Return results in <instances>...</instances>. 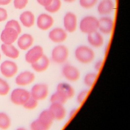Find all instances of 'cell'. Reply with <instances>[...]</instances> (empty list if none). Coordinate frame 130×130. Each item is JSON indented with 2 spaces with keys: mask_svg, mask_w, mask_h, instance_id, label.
I'll return each instance as SVG.
<instances>
[{
  "mask_svg": "<svg viewBox=\"0 0 130 130\" xmlns=\"http://www.w3.org/2000/svg\"><path fill=\"white\" fill-rule=\"evenodd\" d=\"M38 101L30 96L22 106L27 110H33L38 107Z\"/></svg>",
  "mask_w": 130,
  "mask_h": 130,
  "instance_id": "obj_29",
  "label": "cell"
},
{
  "mask_svg": "<svg viewBox=\"0 0 130 130\" xmlns=\"http://www.w3.org/2000/svg\"><path fill=\"white\" fill-rule=\"evenodd\" d=\"M113 20L110 17L104 16L99 19L98 29L103 34H110L113 30Z\"/></svg>",
  "mask_w": 130,
  "mask_h": 130,
  "instance_id": "obj_12",
  "label": "cell"
},
{
  "mask_svg": "<svg viewBox=\"0 0 130 130\" xmlns=\"http://www.w3.org/2000/svg\"><path fill=\"white\" fill-rule=\"evenodd\" d=\"M74 55L76 59L82 64L91 63L95 58V53L93 50L85 45L77 46L75 50Z\"/></svg>",
  "mask_w": 130,
  "mask_h": 130,
  "instance_id": "obj_1",
  "label": "cell"
},
{
  "mask_svg": "<svg viewBox=\"0 0 130 130\" xmlns=\"http://www.w3.org/2000/svg\"><path fill=\"white\" fill-rule=\"evenodd\" d=\"M38 118L49 128H50L54 120V117L49 109L43 110L40 113Z\"/></svg>",
  "mask_w": 130,
  "mask_h": 130,
  "instance_id": "obj_23",
  "label": "cell"
},
{
  "mask_svg": "<svg viewBox=\"0 0 130 130\" xmlns=\"http://www.w3.org/2000/svg\"><path fill=\"white\" fill-rule=\"evenodd\" d=\"M68 100L61 93L56 91L54 92L50 98L51 103H58L64 105Z\"/></svg>",
  "mask_w": 130,
  "mask_h": 130,
  "instance_id": "obj_25",
  "label": "cell"
},
{
  "mask_svg": "<svg viewBox=\"0 0 130 130\" xmlns=\"http://www.w3.org/2000/svg\"><path fill=\"white\" fill-rule=\"evenodd\" d=\"M49 110L52 113L54 120H62L66 116L67 110L63 104L51 103Z\"/></svg>",
  "mask_w": 130,
  "mask_h": 130,
  "instance_id": "obj_15",
  "label": "cell"
},
{
  "mask_svg": "<svg viewBox=\"0 0 130 130\" xmlns=\"http://www.w3.org/2000/svg\"><path fill=\"white\" fill-rule=\"evenodd\" d=\"M32 69L37 73H42L48 69L50 65V60L44 54L40 59L30 64Z\"/></svg>",
  "mask_w": 130,
  "mask_h": 130,
  "instance_id": "obj_19",
  "label": "cell"
},
{
  "mask_svg": "<svg viewBox=\"0 0 130 130\" xmlns=\"http://www.w3.org/2000/svg\"><path fill=\"white\" fill-rule=\"evenodd\" d=\"M19 19L22 25L27 28L32 26L35 22V15L29 11H26L22 13L20 15Z\"/></svg>",
  "mask_w": 130,
  "mask_h": 130,
  "instance_id": "obj_21",
  "label": "cell"
},
{
  "mask_svg": "<svg viewBox=\"0 0 130 130\" xmlns=\"http://www.w3.org/2000/svg\"><path fill=\"white\" fill-rule=\"evenodd\" d=\"M98 74L95 72H91L87 73L84 77L83 82L87 87H91L94 84Z\"/></svg>",
  "mask_w": 130,
  "mask_h": 130,
  "instance_id": "obj_24",
  "label": "cell"
},
{
  "mask_svg": "<svg viewBox=\"0 0 130 130\" xmlns=\"http://www.w3.org/2000/svg\"><path fill=\"white\" fill-rule=\"evenodd\" d=\"M44 55L43 48L39 45L31 46L29 48L25 54V61L31 64L39 59H40Z\"/></svg>",
  "mask_w": 130,
  "mask_h": 130,
  "instance_id": "obj_6",
  "label": "cell"
},
{
  "mask_svg": "<svg viewBox=\"0 0 130 130\" xmlns=\"http://www.w3.org/2000/svg\"><path fill=\"white\" fill-rule=\"evenodd\" d=\"M61 72L63 77L70 82H76L80 77L79 70L76 67L71 64L64 65L62 68Z\"/></svg>",
  "mask_w": 130,
  "mask_h": 130,
  "instance_id": "obj_7",
  "label": "cell"
},
{
  "mask_svg": "<svg viewBox=\"0 0 130 130\" xmlns=\"http://www.w3.org/2000/svg\"><path fill=\"white\" fill-rule=\"evenodd\" d=\"M10 89L9 84L4 79L0 78V95H5L7 94Z\"/></svg>",
  "mask_w": 130,
  "mask_h": 130,
  "instance_id": "obj_31",
  "label": "cell"
},
{
  "mask_svg": "<svg viewBox=\"0 0 130 130\" xmlns=\"http://www.w3.org/2000/svg\"><path fill=\"white\" fill-rule=\"evenodd\" d=\"M0 60H1V54H0Z\"/></svg>",
  "mask_w": 130,
  "mask_h": 130,
  "instance_id": "obj_41",
  "label": "cell"
},
{
  "mask_svg": "<svg viewBox=\"0 0 130 130\" xmlns=\"http://www.w3.org/2000/svg\"><path fill=\"white\" fill-rule=\"evenodd\" d=\"M11 125V119L5 113L0 112V128L6 129Z\"/></svg>",
  "mask_w": 130,
  "mask_h": 130,
  "instance_id": "obj_27",
  "label": "cell"
},
{
  "mask_svg": "<svg viewBox=\"0 0 130 130\" xmlns=\"http://www.w3.org/2000/svg\"><path fill=\"white\" fill-rule=\"evenodd\" d=\"M30 96V92L23 88L14 89L11 94V101L15 105L23 106Z\"/></svg>",
  "mask_w": 130,
  "mask_h": 130,
  "instance_id": "obj_5",
  "label": "cell"
},
{
  "mask_svg": "<svg viewBox=\"0 0 130 130\" xmlns=\"http://www.w3.org/2000/svg\"><path fill=\"white\" fill-rule=\"evenodd\" d=\"M54 23L53 17L46 13L40 14L37 19V25L42 30H47L50 28Z\"/></svg>",
  "mask_w": 130,
  "mask_h": 130,
  "instance_id": "obj_13",
  "label": "cell"
},
{
  "mask_svg": "<svg viewBox=\"0 0 130 130\" xmlns=\"http://www.w3.org/2000/svg\"><path fill=\"white\" fill-rule=\"evenodd\" d=\"M63 1L67 3H72V2H74L75 0H63Z\"/></svg>",
  "mask_w": 130,
  "mask_h": 130,
  "instance_id": "obj_40",
  "label": "cell"
},
{
  "mask_svg": "<svg viewBox=\"0 0 130 130\" xmlns=\"http://www.w3.org/2000/svg\"><path fill=\"white\" fill-rule=\"evenodd\" d=\"M8 17L7 11L2 8H0V22L5 21Z\"/></svg>",
  "mask_w": 130,
  "mask_h": 130,
  "instance_id": "obj_35",
  "label": "cell"
},
{
  "mask_svg": "<svg viewBox=\"0 0 130 130\" xmlns=\"http://www.w3.org/2000/svg\"><path fill=\"white\" fill-rule=\"evenodd\" d=\"M1 49L3 53L7 57L16 59L19 56V51L12 44H3L1 45Z\"/></svg>",
  "mask_w": 130,
  "mask_h": 130,
  "instance_id": "obj_22",
  "label": "cell"
},
{
  "mask_svg": "<svg viewBox=\"0 0 130 130\" xmlns=\"http://www.w3.org/2000/svg\"><path fill=\"white\" fill-rule=\"evenodd\" d=\"M11 2V0H0V5H7Z\"/></svg>",
  "mask_w": 130,
  "mask_h": 130,
  "instance_id": "obj_39",
  "label": "cell"
},
{
  "mask_svg": "<svg viewBox=\"0 0 130 130\" xmlns=\"http://www.w3.org/2000/svg\"><path fill=\"white\" fill-rule=\"evenodd\" d=\"M38 3L41 6L46 7L48 6L52 1V0H37Z\"/></svg>",
  "mask_w": 130,
  "mask_h": 130,
  "instance_id": "obj_37",
  "label": "cell"
},
{
  "mask_svg": "<svg viewBox=\"0 0 130 130\" xmlns=\"http://www.w3.org/2000/svg\"><path fill=\"white\" fill-rule=\"evenodd\" d=\"M87 39L88 44L94 48L102 47L104 42L102 34L98 30L88 34Z\"/></svg>",
  "mask_w": 130,
  "mask_h": 130,
  "instance_id": "obj_16",
  "label": "cell"
},
{
  "mask_svg": "<svg viewBox=\"0 0 130 130\" xmlns=\"http://www.w3.org/2000/svg\"><path fill=\"white\" fill-rule=\"evenodd\" d=\"M99 19L93 16H86L80 21L79 28L84 34H89L98 29Z\"/></svg>",
  "mask_w": 130,
  "mask_h": 130,
  "instance_id": "obj_3",
  "label": "cell"
},
{
  "mask_svg": "<svg viewBox=\"0 0 130 130\" xmlns=\"http://www.w3.org/2000/svg\"><path fill=\"white\" fill-rule=\"evenodd\" d=\"M98 0H80V6L84 9H90L93 7L97 3Z\"/></svg>",
  "mask_w": 130,
  "mask_h": 130,
  "instance_id": "obj_33",
  "label": "cell"
},
{
  "mask_svg": "<svg viewBox=\"0 0 130 130\" xmlns=\"http://www.w3.org/2000/svg\"><path fill=\"white\" fill-rule=\"evenodd\" d=\"M19 34L14 28L5 27L1 35L2 41L6 44H12L18 39Z\"/></svg>",
  "mask_w": 130,
  "mask_h": 130,
  "instance_id": "obj_14",
  "label": "cell"
},
{
  "mask_svg": "<svg viewBox=\"0 0 130 130\" xmlns=\"http://www.w3.org/2000/svg\"><path fill=\"white\" fill-rule=\"evenodd\" d=\"M0 70L2 74L7 78H12L14 76L18 71L17 64L10 60H5L2 63Z\"/></svg>",
  "mask_w": 130,
  "mask_h": 130,
  "instance_id": "obj_9",
  "label": "cell"
},
{
  "mask_svg": "<svg viewBox=\"0 0 130 130\" xmlns=\"http://www.w3.org/2000/svg\"><path fill=\"white\" fill-rule=\"evenodd\" d=\"M34 39L29 34H24L17 40V45L19 49L22 50H27L33 45Z\"/></svg>",
  "mask_w": 130,
  "mask_h": 130,
  "instance_id": "obj_18",
  "label": "cell"
},
{
  "mask_svg": "<svg viewBox=\"0 0 130 130\" xmlns=\"http://www.w3.org/2000/svg\"><path fill=\"white\" fill-rule=\"evenodd\" d=\"M5 27H11L15 29L19 34L21 32V28L19 22L15 20H11L8 21L5 25Z\"/></svg>",
  "mask_w": 130,
  "mask_h": 130,
  "instance_id": "obj_32",
  "label": "cell"
},
{
  "mask_svg": "<svg viewBox=\"0 0 130 130\" xmlns=\"http://www.w3.org/2000/svg\"><path fill=\"white\" fill-rule=\"evenodd\" d=\"M103 64V60L102 59H99L97 60L95 63H94V68L95 70L97 72H99V71L101 70V68H102Z\"/></svg>",
  "mask_w": 130,
  "mask_h": 130,
  "instance_id": "obj_36",
  "label": "cell"
},
{
  "mask_svg": "<svg viewBox=\"0 0 130 130\" xmlns=\"http://www.w3.org/2000/svg\"><path fill=\"white\" fill-rule=\"evenodd\" d=\"M30 128L31 130H48L50 128L38 118L31 122Z\"/></svg>",
  "mask_w": 130,
  "mask_h": 130,
  "instance_id": "obj_28",
  "label": "cell"
},
{
  "mask_svg": "<svg viewBox=\"0 0 130 130\" xmlns=\"http://www.w3.org/2000/svg\"><path fill=\"white\" fill-rule=\"evenodd\" d=\"M56 91L63 94L68 100L73 98L75 93L74 87L66 82L59 83L56 86Z\"/></svg>",
  "mask_w": 130,
  "mask_h": 130,
  "instance_id": "obj_17",
  "label": "cell"
},
{
  "mask_svg": "<svg viewBox=\"0 0 130 130\" xmlns=\"http://www.w3.org/2000/svg\"><path fill=\"white\" fill-rule=\"evenodd\" d=\"M67 37V32L64 29L60 27L54 28L48 34L49 39L55 43H61L66 40Z\"/></svg>",
  "mask_w": 130,
  "mask_h": 130,
  "instance_id": "obj_10",
  "label": "cell"
},
{
  "mask_svg": "<svg viewBox=\"0 0 130 130\" xmlns=\"http://www.w3.org/2000/svg\"><path fill=\"white\" fill-rule=\"evenodd\" d=\"M77 110H78V109L77 108H74L72 109H71V110L70 111V112L69 113V116L70 118H72L75 115V114L76 113Z\"/></svg>",
  "mask_w": 130,
  "mask_h": 130,
  "instance_id": "obj_38",
  "label": "cell"
},
{
  "mask_svg": "<svg viewBox=\"0 0 130 130\" xmlns=\"http://www.w3.org/2000/svg\"><path fill=\"white\" fill-rule=\"evenodd\" d=\"M29 92L31 96L40 101L47 98L49 91L48 86L46 84L39 83L35 84Z\"/></svg>",
  "mask_w": 130,
  "mask_h": 130,
  "instance_id": "obj_4",
  "label": "cell"
},
{
  "mask_svg": "<svg viewBox=\"0 0 130 130\" xmlns=\"http://www.w3.org/2000/svg\"><path fill=\"white\" fill-rule=\"evenodd\" d=\"M28 0H14V5L17 9H23L27 4Z\"/></svg>",
  "mask_w": 130,
  "mask_h": 130,
  "instance_id": "obj_34",
  "label": "cell"
},
{
  "mask_svg": "<svg viewBox=\"0 0 130 130\" xmlns=\"http://www.w3.org/2000/svg\"><path fill=\"white\" fill-rule=\"evenodd\" d=\"M34 73L29 71H25L20 73L15 79V83L21 86H25L31 84L35 80Z\"/></svg>",
  "mask_w": 130,
  "mask_h": 130,
  "instance_id": "obj_11",
  "label": "cell"
},
{
  "mask_svg": "<svg viewBox=\"0 0 130 130\" xmlns=\"http://www.w3.org/2000/svg\"><path fill=\"white\" fill-rule=\"evenodd\" d=\"M63 26L67 32H74L77 27V17L71 12H67L64 16L63 19Z\"/></svg>",
  "mask_w": 130,
  "mask_h": 130,
  "instance_id": "obj_8",
  "label": "cell"
},
{
  "mask_svg": "<svg viewBox=\"0 0 130 130\" xmlns=\"http://www.w3.org/2000/svg\"><path fill=\"white\" fill-rule=\"evenodd\" d=\"M69 56V50L68 48L62 44L55 46L52 49L51 57L52 60L57 64L64 63Z\"/></svg>",
  "mask_w": 130,
  "mask_h": 130,
  "instance_id": "obj_2",
  "label": "cell"
},
{
  "mask_svg": "<svg viewBox=\"0 0 130 130\" xmlns=\"http://www.w3.org/2000/svg\"><path fill=\"white\" fill-rule=\"evenodd\" d=\"M61 6V2L60 0H52L48 6L45 7V9L49 13H54L60 9Z\"/></svg>",
  "mask_w": 130,
  "mask_h": 130,
  "instance_id": "obj_26",
  "label": "cell"
},
{
  "mask_svg": "<svg viewBox=\"0 0 130 130\" xmlns=\"http://www.w3.org/2000/svg\"><path fill=\"white\" fill-rule=\"evenodd\" d=\"M89 92V89H84L81 90L78 94L76 98V101L78 105H82L86 99Z\"/></svg>",
  "mask_w": 130,
  "mask_h": 130,
  "instance_id": "obj_30",
  "label": "cell"
},
{
  "mask_svg": "<svg viewBox=\"0 0 130 130\" xmlns=\"http://www.w3.org/2000/svg\"><path fill=\"white\" fill-rule=\"evenodd\" d=\"M114 8V4L112 0H102L98 7L99 13L103 16L110 14Z\"/></svg>",
  "mask_w": 130,
  "mask_h": 130,
  "instance_id": "obj_20",
  "label": "cell"
}]
</instances>
